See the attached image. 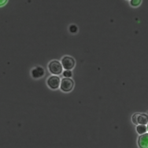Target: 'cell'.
I'll use <instances>...</instances> for the list:
<instances>
[{
	"instance_id": "obj_1",
	"label": "cell",
	"mask_w": 148,
	"mask_h": 148,
	"mask_svg": "<svg viewBox=\"0 0 148 148\" xmlns=\"http://www.w3.org/2000/svg\"><path fill=\"white\" fill-rule=\"evenodd\" d=\"M132 122L136 124H143L146 125L147 124V115L146 114H141L139 113H135L133 115L132 118Z\"/></svg>"
},
{
	"instance_id": "obj_2",
	"label": "cell",
	"mask_w": 148,
	"mask_h": 148,
	"mask_svg": "<svg viewBox=\"0 0 148 148\" xmlns=\"http://www.w3.org/2000/svg\"><path fill=\"white\" fill-rule=\"evenodd\" d=\"M49 68L50 71L54 74H60L62 70L61 63L57 60L51 62L49 64Z\"/></svg>"
},
{
	"instance_id": "obj_3",
	"label": "cell",
	"mask_w": 148,
	"mask_h": 148,
	"mask_svg": "<svg viewBox=\"0 0 148 148\" xmlns=\"http://www.w3.org/2000/svg\"><path fill=\"white\" fill-rule=\"evenodd\" d=\"M73 85L74 82L72 79L69 78H65L61 81V89L64 92H69L72 89Z\"/></svg>"
},
{
	"instance_id": "obj_4",
	"label": "cell",
	"mask_w": 148,
	"mask_h": 148,
	"mask_svg": "<svg viewBox=\"0 0 148 148\" xmlns=\"http://www.w3.org/2000/svg\"><path fill=\"white\" fill-rule=\"evenodd\" d=\"M75 62L74 59L69 56H65L62 59V64L66 70H71L75 66Z\"/></svg>"
},
{
	"instance_id": "obj_5",
	"label": "cell",
	"mask_w": 148,
	"mask_h": 148,
	"mask_svg": "<svg viewBox=\"0 0 148 148\" xmlns=\"http://www.w3.org/2000/svg\"><path fill=\"white\" fill-rule=\"evenodd\" d=\"M48 85L52 89H57L59 86L60 78L57 76H51L47 80Z\"/></svg>"
},
{
	"instance_id": "obj_6",
	"label": "cell",
	"mask_w": 148,
	"mask_h": 148,
	"mask_svg": "<svg viewBox=\"0 0 148 148\" xmlns=\"http://www.w3.org/2000/svg\"><path fill=\"white\" fill-rule=\"evenodd\" d=\"M142 135V134H141ZM148 134L143 133L138 138V145L141 148H147L148 147Z\"/></svg>"
},
{
	"instance_id": "obj_7",
	"label": "cell",
	"mask_w": 148,
	"mask_h": 148,
	"mask_svg": "<svg viewBox=\"0 0 148 148\" xmlns=\"http://www.w3.org/2000/svg\"><path fill=\"white\" fill-rule=\"evenodd\" d=\"M43 74L44 70L43 68L40 67H37L32 71V75L34 78H39L40 77H42L43 75Z\"/></svg>"
},
{
	"instance_id": "obj_8",
	"label": "cell",
	"mask_w": 148,
	"mask_h": 148,
	"mask_svg": "<svg viewBox=\"0 0 148 148\" xmlns=\"http://www.w3.org/2000/svg\"><path fill=\"white\" fill-rule=\"evenodd\" d=\"M136 130H137V132L139 134H143V133L146 132V131H147V127H146V126H145V125H143V124L139 125L136 127Z\"/></svg>"
},
{
	"instance_id": "obj_9",
	"label": "cell",
	"mask_w": 148,
	"mask_h": 148,
	"mask_svg": "<svg viewBox=\"0 0 148 148\" xmlns=\"http://www.w3.org/2000/svg\"><path fill=\"white\" fill-rule=\"evenodd\" d=\"M141 2V0H131L130 3L133 6H137L140 5Z\"/></svg>"
},
{
	"instance_id": "obj_10",
	"label": "cell",
	"mask_w": 148,
	"mask_h": 148,
	"mask_svg": "<svg viewBox=\"0 0 148 148\" xmlns=\"http://www.w3.org/2000/svg\"><path fill=\"white\" fill-rule=\"evenodd\" d=\"M63 75L66 77H70L72 76V72L69 70H66L63 73Z\"/></svg>"
},
{
	"instance_id": "obj_11",
	"label": "cell",
	"mask_w": 148,
	"mask_h": 148,
	"mask_svg": "<svg viewBox=\"0 0 148 148\" xmlns=\"http://www.w3.org/2000/svg\"><path fill=\"white\" fill-rule=\"evenodd\" d=\"M69 29H70L71 32H72V33H75L77 31V27L74 25L71 26Z\"/></svg>"
},
{
	"instance_id": "obj_12",
	"label": "cell",
	"mask_w": 148,
	"mask_h": 148,
	"mask_svg": "<svg viewBox=\"0 0 148 148\" xmlns=\"http://www.w3.org/2000/svg\"><path fill=\"white\" fill-rule=\"evenodd\" d=\"M8 0H0V7L4 6L8 2Z\"/></svg>"
}]
</instances>
